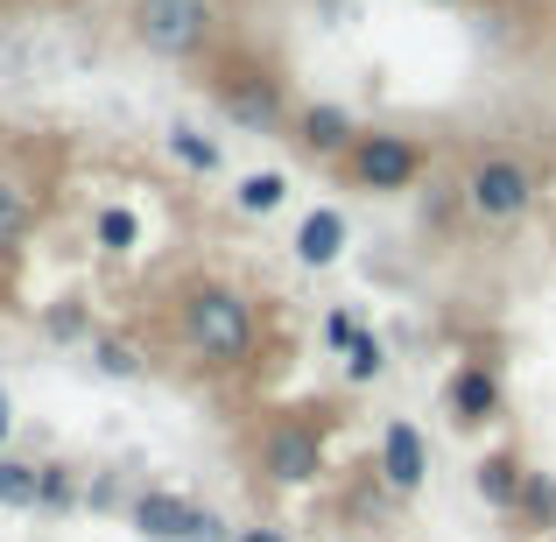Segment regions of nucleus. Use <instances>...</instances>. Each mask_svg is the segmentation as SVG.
Masks as SVG:
<instances>
[{
  "label": "nucleus",
  "mask_w": 556,
  "mask_h": 542,
  "mask_svg": "<svg viewBox=\"0 0 556 542\" xmlns=\"http://www.w3.org/2000/svg\"><path fill=\"white\" fill-rule=\"evenodd\" d=\"M190 339H198L212 360H240L247 339H254L247 303L232 297V289H198V297H190Z\"/></svg>",
  "instance_id": "nucleus-1"
},
{
  "label": "nucleus",
  "mask_w": 556,
  "mask_h": 542,
  "mask_svg": "<svg viewBox=\"0 0 556 542\" xmlns=\"http://www.w3.org/2000/svg\"><path fill=\"white\" fill-rule=\"evenodd\" d=\"M135 22H141V42H149V50L190 56L204 42V28H212V8H204V0H141Z\"/></svg>",
  "instance_id": "nucleus-2"
},
{
  "label": "nucleus",
  "mask_w": 556,
  "mask_h": 542,
  "mask_svg": "<svg viewBox=\"0 0 556 542\" xmlns=\"http://www.w3.org/2000/svg\"><path fill=\"white\" fill-rule=\"evenodd\" d=\"M353 169H359V184H374V190H402L408 177H416V149L394 141V135H367L353 149Z\"/></svg>",
  "instance_id": "nucleus-3"
},
{
  "label": "nucleus",
  "mask_w": 556,
  "mask_h": 542,
  "mask_svg": "<svg viewBox=\"0 0 556 542\" xmlns=\"http://www.w3.org/2000/svg\"><path fill=\"white\" fill-rule=\"evenodd\" d=\"M472 204H479V212H493V218H515L521 204H529V177H521L515 163H486L472 177Z\"/></svg>",
  "instance_id": "nucleus-4"
},
{
  "label": "nucleus",
  "mask_w": 556,
  "mask_h": 542,
  "mask_svg": "<svg viewBox=\"0 0 556 542\" xmlns=\"http://www.w3.org/2000/svg\"><path fill=\"white\" fill-rule=\"evenodd\" d=\"M190 521H198V507L177 501V493H141L135 501V529L155 542H190Z\"/></svg>",
  "instance_id": "nucleus-5"
},
{
  "label": "nucleus",
  "mask_w": 556,
  "mask_h": 542,
  "mask_svg": "<svg viewBox=\"0 0 556 542\" xmlns=\"http://www.w3.org/2000/svg\"><path fill=\"white\" fill-rule=\"evenodd\" d=\"M380 458H388V479L402 493H416L422 479H430V451H422V437L408 430V423H394L388 430V444H380Z\"/></svg>",
  "instance_id": "nucleus-6"
},
{
  "label": "nucleus",
  "mask_w": 556,
  "mask_h": 542,
  "mask_svg": "<svg viewBox=\"0 0 556 542\" xmlns=\"http://www.w3.org/2000/svg\"><path fill=\"white\" fill-rule=\"evenodd\" d=\"M339 247H345V212H311V218H303V232H296V254L311 261V268L339 261Z\"/></svg>",
  "instance_id": "nucleus-7"
},
{
  "label": "nucleus",
  "mask_w": 556,
  "mask_h": 542,
  "mask_svg": "<svg viewBox=\"0 0 556 542\" xmlns=\"http://www.w3.org/2000/svg\"><path fill=\"white\" fill-rule=\"evenodd\" d=\"M268 472H275V479H311V472H317V437H311V430H275Z\"/></svg>",
  "instance_id": "nucleus-8"
},
{
  "label": "nucleus",
  "mask_w": 556,
  "mask_h": 542,
  "mask_svg": "<svg viewBox=\"0 0 556 542\" xmlns=\"http://www.w3.org/2000/svg\"><path fill=\"white\" fill-rule=\"evenodd\" d=\"M303 135H311V149H345L353 121H345V106H311L303 113Z\"/></svg>",
  "instance_id": "nucleus-9"
},
{
  "label": "nucleus",
  "mask_w": 556,
  "mask_h": 542,
  "mask_svg": "<svg viewBox=\"0 0 556 542\" xmlns=\"http://www.w3.org/2000/svg\"><path fill=\"white\" fill-rule=\"evenodd\" d=\"M451 402H458V416H465V423H479V416H493L501 388H493L486 374H458V380H451Z\"/></svg>",
  "instance_id": "nucleus-10"
},
{
  "label": "nucleus",
  "mask_w": 556,
  "mask_h": 542,
  "mask_svg": "<svg viewBox=\"0 0 556 542\" xmlns=\"http://www.w3.org/2000/svg\"><path fill=\"white\" fill-rule=\"evenodd\" d=\"M28 501H42V472L22 458H0V507H28Z\"/></svg>",
  "instance_id": "nucleus-11"
},
{
  "label": "nucleus",
  "mask_w": 556,
  "mask_h": 542,
  "mask_svg": "<svg viewBox=\"0 0 556 542\" xmlns=\"http://www.w3.org/2000/svg\"><path fill=\"white\" fill-rule=\"evenodd\" d=\"M479 493H486L493 507H507V501H515V493H521L515 458H486V465H479Z\"/></svg>",
  "instance_id": "nucleus-12"
},
{
  "label": "nucleus",
  "mask_w": 556,
  "mask_h": 542,
  "mask_svg": "<svg viewBox=\"0 0 556 542\" xmlns=\"http://www.w3.org/2000/svg\"><path fill=\"white\" fill-rule=\"evenodd\" d=\"M282 177H275V169H261V177H247L240 184V204H247V212H275V204H282Z\"/></svg>",
  "instance_id": "nucleus-13"
},
{
  "label": "nucleus",
  "mask_w": 556,
  "mask_h": 542,
  "mask_svg": "<svg viewBox=\"0 0 556 542\" xmlns=\"http://www.w3.org/2000/svg\"><path fill=\"white\" fill-rule=\"evenodd\" d=\"M22 226H28V198H22L14 184H0V247L22 240Z\"/></svg>",
  "instance_id": "nucleus-14"
},
{
  "label": "nucleus",
  "mask_w": 556,
  "mask_h": 542,
  "mask_svg": "<svg viewBox=\"0 0 556 542\" xmlns=\"http://www.w3.org/2000/svg\"><path fill=\"white\" fill-rule=\"evenodd\" d=\"M169 149H177L190 169H218V149H212L204 135H190V127H177V135H169Z\"/></svg>",
  "instance_id": "nucleus-15"
},
{
  "label": "nucleus",
  "mask_w": 556,
  "mask_h": 542,
  "mask_svg": "<svg viewBox=\"0 0 556 542\" xmlns=\"http://www.w3.org/2000/svg\"><path fill=\"white\" fill-rule=\"evenodd\" d=\"M345 374H353V380H374V374H380V345L367 339V331L345 345Z\"/></svg>",
  "instance_id": "nucleus-16"
},
{
  "label": "nucleus",
  "mask_w": 556,
  "mask_h": 542,
  "mask_svg": "<svg viewBox=\"0 0 556 542\" xmlns=\"http://www.w3.org/2000/svg\"><path fill=\"white\" fill-rule=\"evenodd\" d=\"M135 212H106V218H99V240H106L113 247V254H121V247H135Z\"/></svg>",
  "instance_id": "nucleus-17"
},
{
  "label": "nucleus",
  "mask_w": 556,
  "mask_h": 542,
  "mask_svg": "<svg viewBox=\"0 0 556 542\" xmlns=\"http://www.w3.org/2000/svg\"><path fill=\"white\" fill-rule=\"evenodd\" d=\"M99 366H106V374H141V353L121 345V339H106V345H99Z\"/></svg>",
  "instance_id": "nucleus-18"
},
{
  "label": "nucleus",
  "mask_w": 556,
  "mask_h": 542,
  "mask_svg": "<svg viewBox=\"0 0 556 542\" xmlns=\"http://www.w3.org/2000/svg\"><path fill=\"white\" fill-rule=\"evenodd\" d=\"M50 331H56V339H78V331H85V311H71V303H56V311H50Z\"/></svg>",
  "instance_id": "nucleus-19"
},
{
  "label": "nucleus",
  "mask_w": 556,
  "mask_h": 542,
  "mask_svg": "<svg viewBox=\"0 0 556 542\" xmlns=\"http://www.w3.org/2000/svg\"><path fill=\"white\" fill-rule=\"evenodd\" d=\"M325 331H331V345H353L367 325H359V317H345V311H331V325H325Z\"/></svg>",
  "instance_id": "nucleus-20"
},
{
  "label": "nucleus",
  "mask_w": 556,
  "mask_h": 542,
  "mask_svg": "<svg viewBox=\"0 0 556 542\" xmlns=\"http://www.w3.org/2000/svg\"><path fill=\"white\" fill-rule=\"evenodd\" d=\"M190 542H226V521H218V515H198V521H190Z\"/></svg>",
  "instance_id": "nucleus-21"
},
{
  "label": "nucleus",
  "mask_w": 556,
  "mask_h": 542,
  "mask_svg": "<svg viewBox=\"0 0 556 542\" xmlns=\"http://www.w3.org/2000/svg\"><path fill=\"white\" fill-rule=\"evenodd\" d=\"M42 501H50V507L71 501V479H64V472H42Z\"/></svg>",
  "instance_id": "nucleus-22"
},
{
  "label": "nucleus",
  "mask_w": 556,
  "mask_h": 542,
  "mask_svg": "<svg viewBox=\"0 0 556 542\" xmlns=\"http://www.w3.org/2000/svg\"><path fill=\"white\" fill-rule=\"evenodd\" d=\"M232 542H289V535H275V529H247V535H232Z\"/></svg>",
  "instance_id": "nucleus-23"
},
{
  "label": "nucleus",
  "mask_w": 556,
  "mask_h": 542,
  "mask_svg": "<svg viewBox=\"0 0 556 542\" xmlns=\"http://www.w3.org/2000/svg\"><path fill=\"white\" fill-rule=\"evenodd\" d=\"M0 437H8V394H0Z\"/></svg>",
  "instance_id": "nucleus-24"
}]
</instances>
